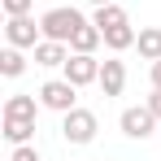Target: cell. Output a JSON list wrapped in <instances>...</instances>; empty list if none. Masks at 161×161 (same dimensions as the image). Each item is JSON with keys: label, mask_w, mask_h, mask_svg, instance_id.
<instances>
[{"label": "cell", "mask_w": 161, "mask_h": 161, "mask_svg": "<svg viewBox=\"0 0 161 161\" xmlns=\"http://www.w3.org/2000/svg\"><path fill=\"white\" fill-rule=\"evenodd\" d=\"M83 22H87V18H83L79 9H65V4H57V9H48V13L39 18L44 39H57V44H70V39H74V31H79Z\"/></svg>", "instance_id": "1"}, {"label": "cell", "mask_w": 161, "mask_h": 161, "mask_svg": "<svg viewBox=\"0 0 161 161\" xmlns=\"http://www.w3.org/2000/svg\"><path fill=\"white\" fill-rule=\"evenodd\" d=\"M96 131H100V122H96V113L92 109H70V113H61V135H65V144H74V148H83V144H92L96 139Z\"/></svg>", "instance_id": "2"}, {"label": "cell", "mask_w": 161, "mask_h": 161, "mask_svg": "<svg viewBox=\"0 0 161 161\" xmlns=\"http://www.w3.org/2000/svg\"><path fill=\"white\" fill-rule=\"evenodd\" d=\"M35 96H39V105L53 109V113H70V109H79V87L65 79V74H61V79H48Z\"/></svg>", "instance_id": "3"}, {"label": "cell", "mask_w": 161, "mask_h": 161, "mask_svg": "<svg viewBox=\"0 0 161 161\" xmlns=\"http://www.w3.org/2000/svg\"><path fill=\"white\" fill-rule=\"evenodd\" d=\"M118 126H122L126 139H153V131H157V113H153L148 105H131V109H122Z\"/></svg>", "instance_id": "4"}, {"label": "cell", "mask_w": 161, "mask_h": 161, "mask_svg": "<svg viewBox=\"0 0 161 161\" xmlns=\"http://www.w3.org/2000/svg\"><path fill=\"white\" fill-rule=\"evenodd\" d=\"M61 74L74 83V87H92V83H100V61L92 53H70V61L61 65Z\"/></svg>", "instance_id": "5"}, {"label": "cell", "mask_w": 161, "mask_h": 161, "mask_svg": "<svg viewBox=\"0 0 161 161\" xmlns=\"http://www.w3.org/2000/svg\"><path fill=\"white\" fill-rule=\"evenodd\" d=\"M4 39H9L13 48H35V44L44 39V26H39L31 13H22V18H9V22H4Z\"/></svg>", "instance_id": "6"}, {"label": "cell", "mask_w": 161, "mask_h": 161, "mask_svg": "<svg viewBox=\"0 0 161 161\" xmlns=\"http://www.w3.org/2000/svg\"><path fill=\"white\" fill-rule=\"evenodd\" d=\"M39 96H26V92H18V96H9L4 109H0V122H35L39 118Z\"/></svg>", "instance_id": "7"}, {"label": "cell", "mask_w": 161, "mask_h": 161, "mask_svg": "<svg viewBox=\"0 0 161 161\" xmlns=\"http://www.w3.org/2000/svg\"><path fill=\"white\" fill-rule=\"evenodd\" d=\"M96 87L105 96H122V87H126V61H118V53L100 61V83Z\"/></svg>", "instance_id": "8"}, {"label": "cell", "mask_w": 161, "mask_h": 161, "mask_svg": "<svg viewBox=\"0 0 161 161\" xmlns=\"http://www.w3.org/2000/svg\"><path fill=\"white\" fill-rule=\"evenodd\" d=\"M35 65H44V70H61L65 61H70V44H57V39H39L35 48Z\"/></svg>", "instance_id": "9"}, {"label": "cell", "mask_w": 161, "mask_h": 161, "mask_svg": "<svg viewBox=\"0 0 161 161\" xmlns=\"http://www.w3.org/2000/svg\"><path fill=\"white\" fill-rule=\"evenodd\" d=\"M92 22H96V26H100V35H105V31H113V26H126L131 18H126V9H122V4L113 0V4H96Z\"/></svg>", "instance_id": "10"}, {"label": "cell", "mask_w": 161, "mask_h": 161, "mask_svg": "<svg viewBox=\"0 0 161 161\" xmlns=\"http://www.w3.org/2000/svg\"><path fill=\"white\" fill-rule=\"evenodd\" d=\"M100 44H105L100 26H96V22H83V26L74 31V39H70V53H96Z\"/></svg>", "instance_id": "11"}, {"label": "cell", "mask_w": 161, "mask_h": 161, "mask_svg": "<svg viewBox=\"0 0 161 161\" xmlns=\"http://www.w3.org/2000/svg\"><path fill=\"white\" fill-rule=\"evenodd\" d=\"M135 39H139V31L126 22V26H113V31H105V48L109 53H126V48H135Z\"/></svg>", "instance_id": "12"}, {"label": "cell", "mask_w": 161, "mask_h": 161, "mask_svg": "<svg viewBox=\"0 0 161 161\" xmlns=\"http://www.w3.org/2000/svg\"><path fill=\"white\" fill-rule=\"evenodd\" d=\"M135 48H139L144 61H161V26H144L139 39H135Z\"/></svg>", "instance_id": "13"}, {"label": "cell", "mask_w": 161, "mask_h": 161, "mask_svg": "<svg viewBox=\"0 0 161 161\" xmlns=\"http://www.w3.org/2000/svg\"><path fill=\"white\" fill-rule=\"evenodd\" d=\"M0 74H4V79H22V74H26V57H22V48L9 44V48L0 53Z\"/></svg>", "instance_id": "14"}, {"label": "cell", "mask_w": 161, "mask_h": 161, "mask_svg": "<svg viewBox=\"0 0 161 161\" xmlns=\"http://www.w3.org/2000/svg\"><path fill=\"white\" fill-rule=\"evenodd\" d=\"M0 131H4V139L18 148V144H31V135H35V122H0Z\"/></svg>", "instance_id": "15"}, {"label": "cell", "mask_w": 161, "mask_h": 161, "mask_svg": "<svg viewBox=\"0 0 161 161\" xmlns=\"http://www.w3.org/2000/svg\"><path fill=\"white\" fill-rule=\"evenodd\" d=\"M0 9H4V18H22L35 9V0H0Z\"/></svg>", "instance_id": "16"}, {"label": "cell", "mask_w": 161, "mask_h": 161, "mask_svg": "<svg viewBox=\"0 0 161 161\" xmlns=\"http://www.w3.org/2000/svg\"><path fill=\"white\" fill-rule=\"evenodd\" d=\"M9 161H39V148H35V144H18Z\"/></svg>", "instance_id": "17"}, {"label": "cell", "mask_w": 161, "mask_h": 161, "mask_svg": "<svg viewBox=\"0 0 161 161\" xmlns=\"http://www.w3.org/2000/svg\"><path fill=\"white\" fill-rule=\"evenodd\" d=\"M144 105L153 109V113H157V122H161V87H153V96H148V100H144Z\"/></svg>", "instance_id": "18"}, {"label": "cell", "mask_w": 161, "mask_h": 161, "mask_svg": "<svg viewBox=\"0 0 161 161\" xmlns=\"http://www.w3.org/2000/svg\"><path fill=\"white\" fill-rule=\"evenodd\" d=\"M148 79H153V87H161V61H153V70H148Z\"/></svg>", "instance_id": "19"}, {"label": "cell", "mask_w": 161, "mask_h": 161, "mask_svg": "<svg viewBox=\"0 0 161 161\" xmlns=\"http://www.w3.org/2000/svg\"><path fill=\"white\" fill-rule=\"evenodd\" d=\"M87 4H113V0H87Z\"/></svg>", "instance_id": "20"}]
</instances>
